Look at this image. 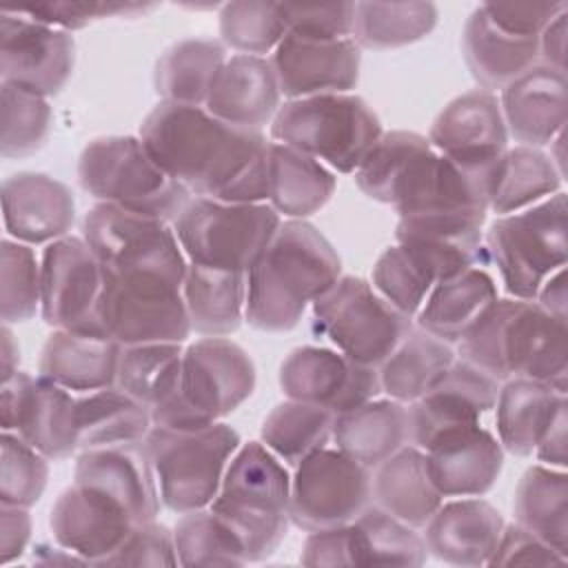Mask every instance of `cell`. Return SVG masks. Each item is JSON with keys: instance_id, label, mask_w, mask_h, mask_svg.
Wrapping results in <instances>:
<instances>
[{"instance_id": "1", "label": "cell", "mask_w": 568, "mask_h": 568, "mask_svg": "<svg viewBox=\"0 0 568 568\" xmlns=\"http://www.w3.org/2000/svg\"><path fill=\"white\" fill-rule=\"evenodd\" d=\"M151 158L191 195L220 202H268V140L204 106L160 102L140 124Z\"/></svg>"}, {"instance_id": "2", "label": "cell", "mask_w": 568, "mask_h": 568, "mask_svg": "<svg viewBox=\"0 0 568 568\" xmlns=\"http://www.w3.org/2000/svg\"><path fill=\"white\" fill-rule=\"evenodd\" d=\"M339 277L342 260L333 244L311 222L286 220L246 273L244 322L264 333H286Z\"/></svg>"}, {"instance_id": "3", "label": "cell", "mask_w": 568, "mask_h": 568, "mask_svg": "<svg viewBox=\"0 0 568 568\" xmlns=\"http://www.w3.org/2000/svg\"><path fill=\"white\" fill-rule=\"evenodd\" d=\"M457 344L462 359L497 382L526 377L566 393V320L550 315L535 300L497 297Z\"/></svg>"}, {"instance_id": "4", "label": "cell", "mask_w": 568, "mask_h": 568, "mask_svg": "<svg viewBox=\"0 0 568 568\" xmlns=\"http://www.w3.org/2000/svg\"><path fill=\"white\" fill-rule=\"evenodd\" d=\"M291 475L262 442L240 444L233 453L211 510L242 539L246 559L262 561L288 530Z\"/></svg>"}, {"instance_id": "5", "label": "cell", "mask_w": 568, "mask_h": 568, "mask_svg": "<svg viewBox=\"0 0 568 568\" xmlns=\"http://www.w3.org/2000/svg\"><path fill=\"white\" fill-rule=\"evenodd\" d=\"M251 355L229 337H202L184 348L180 388L151 410L153 426L195 430L240 408L255 390Z\"/></svg>"}, {"instance_id": "6", "label": "cell", "mask_w": 568, "mask_h": 568, "mask_svg": "<svg viewBox=\"0 0 568 568\" xmlns=\"http://www.w3.org/2000/svg\"><path fill=\"white\" fill-rule=\"evenodd\" d=\"M80 186L98 202L173 224L193 197L135 135L91 140L78 160Z\"/></svg>"}, {"instance_id": "7", "label": "cell", "mask_w": 568, "mask_h": 568, "mask_svg": "<svg viewBox=\"0 0 568 568\" xmlns=\"http://www.w3.org/2000/svg\"><path fill=\"white\" fill-rule=\"evenodd\" d=\"M377 113L355 93L286 100L271 122V138L337 173H355L382 135Z\"/></svg>"}, {"instance_id": "8", "label": "cell", "mask_w": 568, "mask_h": 568, "mask_svg": "<svg viewBox=\"0 0 568 568\" xmlns=\"http://www.w3.org/2000/svg\"><path fill=\"white\" fill-rule=\"evenodd\" d=\"M568 204L559 191L524 211L497 215L484 246L510 297L535 300L541 284L568 260Z\"/></svg>"}, {"instance_id": "9", "label": "cell", "mask_w": 568, "mask_h": 568, "mask_svg": "<svg viewBox=\"0 0 568 568\" xmlns=\"http://www.w3.org/2000/svg\"><path fill=\"white\" fill-rule=\"evenodd\" d=\"M240 444V433L224 422L195 430L151 426L144 448L162 506L178 515L209 508Z\"/></svg>"}, {"instance_id": "10", "label": "cell", "mask_w": 568, "mask_h": 568, "mask_svg": "<svg viewBox=\"0 0 568 568\" xmlns=\"http://www.w3.org/2000/svg\"><path fill=\"white\" fill-rule=\"evenodd\" d=\"M182 284L184 277L171 273L104 268L98 304L100 331L122 346L182 344L191 335Z\"/></svg>"}, {"instance_id": "11", "label": "cell", "mask_w": 568, "mask_h": 568, "mask_svg": "<svg viewBox=\"0 0 568 568\" xmlns=\"http://www.w3.org/2000/svg\"><path fill=\"white\" fill-rule=\"evenodd\" d=\"M280 224L282 217L268 202H220L193 195L171 226L189 262L248 273Z\"/></svg>"}, {"instance_id": "12", "label": "cell", "mask_w": 568, "mask_h": 568, "mask_svg": "<svg viewBox=\"0 0 568 568\" xmlns=\"http://www.w3.org/2000/svg\"><path fill=\"white\" fill-rule=\"evenodd\" d=\"M322 335L348 359L379 368L413 328V317L386 302L371 282L342 275L313 302Z\"/></svg>"}, {"instance_id": "13", "label": "cell", "mask_w": 568, "mask_h": 568, "mask_svg": "<svg viewBox=\"0 0 568 568\" xmlns=\"http://www.w3.org/2000/svg\"><path fill=\"white\" fill-rule=\"evenodd\" d=\"M373 504L371 468L339 448H320L304 457L291 477L288 517L306 530L355 521Z\"/></svg>"}, {"instance_id": "14", "label": "cell", "mask_w": 568, "mask_h": 568, "mask_svg": "<svg viewBox=\"0 0 568 568\" xmlns=\"http://www.w3.org/2000/svg\"><path fill=\"white\" fill-rule=\"evenodd\" d=\"M82 240L109 271L166 268L186 273L189 266L173 226L104 202L84 215Z\"/></svg>"}, {"instance_id": "15", "label": "cell", "mask_w": 568, "mask_h": 568, "mask_svg": "<svg viewBox=\"0 0 568 568\" xmlns=\"http://www.w3.org/2000/svg\"><path fill=\"white\" fill-rule=\"evenodd\" d=\"M102 284V262L82 237L64 235L47 244L40 260L42 320L53 328L100 331Z\"/></svg>"}, {"instance_id": "16", "label": "cell", "mask_w": 568, "mask_h": 568, "mask_svg": "<svg viewBox=\"0 0 568 568\" xmlns=\"http://www.w3.org/2000/svg\"><path fill=\"white\" fill-rule=\"evenodd\" d=\"M75 64L71 31L31 20L22 11L0 13V82L42 98L58 95Z\"/></svg>"}, {"instance_id": "17", "label": "cell", "mask_w": 568, "mask_h": 568, "mask_svg": "<svg viewBox=\"0 0 568 568\" xmlns=\"http://www.w3.org/2000/svg\"><path fill=\"white\" fill-rule=\"evenodd\" d=\"M280 388L288 399L317 404L335 415L382 393L375 366L357 364L326 346L293 348L280 366Z\"/></svg>"}, {"instance_id": "18", "label": "cell", "mask_w": 568, "mask_h": 568, "mask_svg": "<svg viewBox=\"0 0 568 568\" xmlns=\"http://www.w3.org/2000/svg\"><path fill=\"white\" fill-rule=\"evenodd\" d=\"M426 138L444 158L484 173H499L510 149L499 100L484 89L450 100L433 120Z\"/></svg>"}, {"instance_id": "19", "label": "cell", "mask_w": 568, "mask_h": 568, "mask_svg": "<svg viewBox=\"0 0 568 568\" xmlns=\"http://www.w3.org/2000/svg\"><path fill=\"white\" fill-rule=\"evenodd\" d=\"M481 213H417L397 222V244L439 284L468 268L479 266L484 246Z\"/></svg>"}, {"instance_id": "20", "label": "cell", "mask_w": 568, "mask_h": 568, "mask_svg": "<svg viewBox=\"0 0 568 568\" xmlns=\"http://www.w3.org/2000/svg\"><path fill=\"white\" fill-rule=\"evenodd\" d=\"M499 384L466 359H455L426 395L406 406L408 444L426 450L439 435L479 424L495 408Z\"/></svg>"}, {"instance_id": "21", "label": "cell", "mask_w": 568, "mask_h": 568, "mask_svg": "<svg viewBox=\"0 0 568 568\" xmlns=\"http://www.w3.org/2000/svg\"><path fill=\"white\" fill-rule=\"evenodd\" d=\"M135 526L115 497L78 481L55 499L49 517L55 544L95 566H102Z\"/></svg>"}, {"instance_id": "22", "label": "cell", "mask_w": 568, "mask_h": 568, "mask_svg": "<svg viewBox=\"0 0 568 568\" xmlns=\"http://www.w3.org/2000/svg\"><path fill=\"white\" fill-rule=\"evenodd\" d=\"M271 64L280 91L288 100L351 93L359 80L362 49L353 38L313 40L286 33L275 47Z\"/></svg>"}, {"instance_id": "23", "label": "cell", "mask_w": 568, "mask_h": 568, "mask_svg": "<svg viewBox=\"0 0 568 568\" xmlns=\"http://www.w3.org/2000/svg\"><path fill=\"white\" fill-rule=\"evenodd\" d=\"M2 220L7 233L24 244H51L69 235L75 220L71 189L36 171H20L2 182Z\"/></svg>"}, {"instance_id": "24", "label": "cell", "mask_w": 568, "mask_h": 568, "mask_svg": "<svg viewBox=\"0 0 568 568\" xmlns=\"http://www.w3.org/2000/svg\"><path fill=\"white\" fill-rule=\"evenodd\" d=\"M73 481L100 488L115 497L135 524L158 519L162 499L144 439L80 450Z\"/></svg>"}, {"instance_id": "25", "label": "cell", "mask_w": 568, "mask_h": 568, "mask_svg": "<svg viewBox=\"0 0 568 568\" xmlns=\"http://www.w3.org/2000/svg\"><path fill=\"white\" fill-rule=\"evenodd\" d=\"M424 453L444 497H481L497 484L504 468V448L481 424L448 430Z\"/></svg>"}, {"instance_id": "26", "label": "cell", "mask_w": 568, "mask_h": 568, "mask_svg": "<svg viewBox=\"0 0 568 568\" xmlns=\"http://www.w3.org/2000/svg\"><path fill=\"white\" fill-rule=\"evenodd\" d=\"M282 106V91L268 58L235 53L220 69L204 109L224 124L262 131Z\"/></svg>"}, {"instance_id": "27", "label": "cell", "mask_w": 568, "mask_h": 568, "mask_svg": "<svg viewBox=\"0 0 568 568\" xmlns=\"http://www.w3.org/2000/svg\"><path fill=\"white\" fill-rule=\"evenodd\" d=\"M506 521L481 497L442 501L424 526L426 552L453 566H488Z\"/></svg>"}, {"instance_id": "28", "label": "cell", "mask_w": 568, "mask_h": 568, "mask_svg": "<svg viewBox=\"0 0 568 568\" xmlns=\"http://www.w3.org/2000/svg\"><path fill=\"white\" fill-rule=\"evenodd\" d=\"M499 93L508 138L521 146L541 149L566 129V71L539 62Z\"/></svg>"}, {"instance_id": "29", "label": "cell", "mask_w": 568, "mask_h": 568, "mask_svg": "<svg viewBox=\"0 0 568 568\" xmlns=\"http://www.w3.org/2000/svg\"><path fill=\"white\" fill-rule=\"evenodd\" d=\"M122 344L100 331L53 328L40 353V377L78 393L115 384Z\"/></svg>"}, {"instance_id": "30", "label": "cell", "mask_w": 568, "mask_h": 568, "mask_svg": "<svg viewBox=\"0 0 568 568\" xmlns=\"http://www.w3.org/2000/svg\"><path fill=\"white\" fill-rule=\"evenodd\" d=\"M462 53L479 89L495 93L539 64V38L499 29L479 4L464 24Z\"/></svg>"}, {"instance_id": "31", "label": "cell", "mask_w": 568, "mask_h": 568, "mask_svg": "<svg viewBox=\"0 0 568 568\" xmlns=\"http://www.w3.org/2000/svg\"><path fill=\"white\" fill-rule=\"evenodd\" d=\"M373 501L408 526L424 528L444 501L430 477L426 453L406 444L375 466Z\"/></svg>"}, {"instance_id": "32", "label": "cell", "mask_w": 568, "mask_h": 568, "mask_svg": "<svg viewBox=\"0 0 568 568\" xmlns=\"http://www.w3.org/2000/svg\"><path fill=\"white\" fill-rule=\"evenodd\" d=\"M182 297L191 333L226 337L244 322L246 273L189 262Z\"/></svg>"}, {"instance_id": "33", "label": "cell", "mask_w": 568, "mask_h": 568, "mask_svg": "<svg viewBox=\"0 0 568 568\" xmlns=\"http://www.w3.org/2000/svg\"><path fill=\"white\" fill-rule=\"evenodd\" d=\"M268 204L288 220H306L333 197L335 173L320 160L280 142H268Z\"/></svg>"}, {"instance_id": "34", "label": "cell", "mask_w": 568, "mask_h": 568, "mask_svg": "<svg viewBox=\"0 0 568 568\" xmlns=\"http://www.w3.org/2000/svg\"><path fill=\"white\" fill-rule=\"evenodd\" d=\"M335 448L364 464L379 466L408 444V413L402 402L390 397L371 399L333 419Z\"/></svg>"}, {"instance_id": "35", "label": "cell", "mask_w": 568, "mask_h": 568, "mask_svg": "<svg viewBox=\"0 0 568 568\" xmlns=\"http://www.w3.org/2000/svg\"><path fill=\"white\" fill-rule=\"evenodd\" d=\"M495 280L479 266L435 284L417 311V328L446 344L459 342L497 300Z\"/></svg>"}, {"instance_id": "36", "label": "cell", "mask_w": 568, "mask_h": 568, "mask_svg": "<svg viewBox=\"0 0 568 568\" xmlns=\"http://www.w3.org/2000/svg\"><path fill=\"white\" fill-rule=\"evenodd\" d=\"M561 402H566V393L544 382L526 377L501 382L495 402V426L504 453L515 457L532 455Z\"/></svg>"}, {"instance_id": "37", "label": "cell", "mask_w": 568, "mask_h": 568, "mask_svg": "<svg viewBox=\"0 0 568 568\" xmlns=\"http://www.w3.org/2000/svg\"><path fill=\"white\" fill-rule=\"evenodd\" d=\"M226 62V47L213 38H186L171 44L155 62L153 84L160 102L204 106Z\"/></svg>"}, {"instance_id": "38", "label": "cell", "mask_w": 568, "mask_h": 568, "mask_svg": "<svg viewBox=\"0 0 568 568\" xmlns=\"http://www.w3.org/2000/svg\"><path fill=\"white\" fill-rule=\"evenodd\" d=\"M455 359L450 344L413 326L377 368L382 393L395 402L413 404L448 373Z\"/></svg>"}, {"instance_id": "39", "label": "cell", "mask_w": 568, "mask_h": 568, "mask_svg": "<svg viewBox=\"0 0 568 568\" xmlns=\"http://www.w3.org/2000/svg\"><path fill=\"white\" fill-rule=\"evenodd\" d=\"M13 433L40 450L49 462L71 457L80 450L78 397L38 375Z\"/></svg>"}, {"instance_id": "40", "label": "cell", "mask_w": 568, "mask_h": 568, "mask_svg": "<svg viewBox=\"0 0 568 568\" xmlns=\"http://www.w3.org/2000/svg\"><path fill=\"white\" fill-rule=\"evenodd\" d=\"M151 426V410L115 384L78 397L80 450L142 442Z\"/></svg>"}, {"instance_id": "41", "label": "cell", "mask_w": 568, "mask_h": 568, "mask_svg": "<svg viewBox=\"0 0 568 568\" xmlns=\"http://www.w3.org/2000/svg\"><path fill=\"white\" fill-rule=\"evenodd\" d=\"M515 524L555 550H568V475L564 468L530 466L515 488Z\"/></svg>"}, {"instance_id": "42", "label": "cell", "mask_w": 568, "mask_h": 568, "mask_svg": "<svg viewBox=\"0 0 568 568\" xmlns=\"http://www.w3.org/2000/svg\"><path fill=\"white\" fill-rule=\"evenodd\" d=\"M435 24L433 2H355L353 40L359 49H399L424 40Z\"/></svg>"}, {"instance_id": "43", "label": "cell", "mask_w": 568, "mask_h": 568, "mask_svg": "<svg viewBox=\"0 0 568 568\" xmlns=\"http://www.w3.org/2000/svg\"><path fill=\"white\" fill-rule=\"evenodd\" d=\"M182 357L184 348L178 342L122 346L115 386L153 410L178 393Z\"/></svg>"}, {"instance_id": "44", "label": "cell", "mask_w": 568, "mask_h": 568, "mask_svg": "<svg viewBox=\"0 0 568 568\" xmlns=\"http://www.w3.org/2000/svg\"><path fill=\"white\" fill-rule=\"evenodd\" d=\"M333 419L335 413L324 406L286 397L262 422L260 439L284 464L297 466L333 439Z\"/></svg>"}, {"instance_id": "45", "label": "cell", "mask_w": 568, "mask_h": 568, "mask_svg": "<svg viewBox=\"0 0 568 568\" xmlns=\"http://www.w3.org/2000/svg\"><path fill=\"white\" fill-rule=\"evenodd\" d=\"M564 186V178L541 149L513 146L506 151L488 211L497 215L524 211L555 193Z\"/></svg>"}, {"instance_id": "46", "label": "cell", "mask_w": 568, "mask_h": 568, "mask_svg": "<svg viewBox=\"0 0 568 568\" xmlns=\"http://www.w3.org/2000/svg\"><path fill=\"white\" fill-rule=\"evenodd\" d=\"M353 524L357 566H422L428 557L417 528L371 504Z\"/></svg>"}, {"instance_id": "47", "label": "cell", "mask_w": 568, "mask_h": 568, "mask_svg": "<svg viewBox=\"0 0 568 568\" xmlns=\"http://www.w3.org/2000/svg\"><path fill=\"white\" fill-rule=\"evenodd\" d=\"M180 566H244L248 564L242 539L211 508L180 515L173 526Z\"/></svg>"}, {"instance_id": "48", "label": "cell", "mask_w": 568, "mask_h": 568, "mask_svg": "<svg viewBox=\"0 0 568 568\" xmlns=\"http://www.w3.org/2000/svg\"><path fill=\"white\" fill-rule=\"evenodd\" d=\"M0 153L27 158L42 149L51 131L49 98L13 84H0Z\"/></svg>"}, {"instance_id": "49", "label": "cell", "mask_w": 568, "mask_h": 568, "mask_svg": "<svg viewBox=\"0 0 568 568\" xmlns=\"http://www.w3.org/2000/svg\"><path fill=\"white\" fill-rule=\"evenodd\" d=\"M222 44L244 55H262L275 51L286 36L280 2L235 0L220 7Z\"/></svg>"}, {"instance_id": "50", "label": "cell", "mask_w": 568, "mask_h": 568, "mask_svg": "<svg viewBox=\"0 0 568 568\" xmlns=\"http://www.w3.org/2000/svg\"><path fill=\"white\" fill-rule=\"evenodd\" d=\"M40 311V262L29 244L0 242V315L2 324H22Z\"/></svg>"}, {"instance_id": "51", "label": "cell", "mask_w": 568, "mask_h": 568, "mask_svg": "<svg viewBox=\"0 0 568 568\" xmlns=\"http://www.w3.org/2000/svg\"><path fill=\"white\" fill-rule=\"evenodd\" d=\"M0 448V504L31 508L47 488L49 459L13 430H2Z\"/></svg>"}, {"instance_id": "52", "label": "cell", "mask_w": 568, "mask_h": 568, "mask_svg": "<svg viewBox=\"0 0 568 568\" xmlns=\"http://www.w3.org/2000/svg\"><path fill=\"white\" fill-rule=\"evenodd\" d=\"M433 286V280L399 244L384 248L373 266V288L408 317L417 315Z\"/></svg>"}, {"instance_id": "53", "label": "cell", "mask_w": 568, "mask_h": 568, "mask_svg": "<svg viewBox=\"0 0 568 568\" xmlns=\"http://www.w3.org/2000/svg\"><path fill=\"white\" fill-rule=\"evenodd\" d=\"M286 33L313 40L353 38L355 2L335 4H280Z\"/></svg>"}, {"instance_id": "54", "label": "cell", "mask_w": 568, "mask_h": 568, "mask_svg": "<svg viewBox=\"0 0 568 568\" xmlns=\"http://www.w3.org/2000/svg\"><path fill=\"white\" fill-rule=\"evenodd\" d=\"M153 9V4H140V2H42L36 7L22 9L24 16L31 20H38L49 27H58L64 31H75L87 27L93 20L100 18H118V16H135Z\"/></svg>"}, {"instance_id": "55", "label": "cell", "mask_w": 568, "mask_h": 568, "mask_svg": "<svg viewBox=\"0 0 568 568\" xmlns=\"http://www.w3.org/2000/svg\"><path fill=\"white\" fill-rule=\"evenodd\" d=\"M173 530L153 521L138 524L102 566H178Z\"/></svg>"}, {"instance_id": "56", "label": "cell", "mask_w": 568, "mask_h": 568, "mask_svg": "<svg viewBox=\"0 0 568 568\" xmlns=\"http://www.w3.org/2000/svg\"><path fill=\"white\" fill-rule=\"evenodd\" d=\"M566 555L519 524H506L488 566H557Z\"/></svg>"}, {"instance_id": "57", "label": "cell", "mask_w": 568, "mask_h": 568, "mask_svg": "<svg viewBox=\"0 0 568 568\" xmlns=\"http://www.w3.org/2000/svg\"><path fill=\"white\" fill-rule=\"evenodd\" d=\"M481 7L499 29L526 38H539L568 9L566 2H486Z\"/></svg>"}, {"instance_id": "58", "label": "cell", "mask_w": 568, "mask_h": 568, "mask_svg": "<svg viewBox=\"0 0 568 568\" xmlns=\"http://www.w3.org/2000/svg\"><path fill=\"white\" fill-rule=\"evenodd\" d=\"M353 524L313 530L304 546L300 561L304 566H357Z\"/></svg>"}, {"instance_id": "59", "label": "cell", "mask_w": 568, "mask_h": 568, "mask_svg": "<svg viewBox=\"0 0 568 568\" xmlns=\"http://www.w3.org/2000/svg\"><path fill=\"white\" fill-rule=\"evenodd\" d=\"M31 539V515L24 506H0V564L7 566L24 555Z\"/></svg>"}, {"instance_id": "60", "label": "cell", "mask_w": 568, "mask_h": 568, "mask_svg": "<svg viewBox=\"0 0 568 568\" xmlns=\"http://www.w3.org/2000/svg\"><path fill=\"white\" fill-rule=\"evenodd\" d=\"M36 377L24 371H16L0 384V424L2 430H16L27 399L33 390Z\"/></svg>"}, {"instance_id": "61", "label": "cell", "mask_w": 568, "mask_h": 568, "mask_svg": "<svg viewBox=\"0 0 568 568\" xmlns=\"http://www.w3.org/2000/svg\"><path fill=\"white\" fill-rule=\"evenodd\" d=\"M566 426H568L566 402H561L535 446V455H537L539 464L550 466V468H566V462H568Z\"/></svg>"}, {"instance_id": "62", "label": "cell", "mask_w": 568, "mask_h": 568, "mask_svg": "<svg viewBox=\"0 0 568 568\" xmlns=\"http://www.w3.org/2000/svg\"><path fill=\"white\" fill-rule=\"evenodd\" d=\"M566 18L568 9L561 11L539 36V62L557 71H566Z\"/></svg>"}, {"instance_id": "63", "label": "cell", "mask_w": 568, "mask_h": 568, "mask_svg": "<svg viewBox=\"0 0 568 568\" xmlns=\"http://www.w3.org/2000/svg\"><path fill=\"white\" fill-rule=\"evenodd\" d=\"M535 302L548 311L550 315L566 320V304H568V291H566V266L555 271L537 291Z\"/></svg>"}, {"instance_id": "64", "label": "cell", "mask_w": 568, "mask_h": 568, "mask_svg": "<svg viewBox=\"0 0 568 568\" xmlns=\"http://www.w3.org/2000/svg\"><path fill=\"white\" fill-rule=\"evenodd\" d=\"M0 377L7 379L9 375H13L18 371V362H20V348L18 342L11 333L9 324H2V346H0Z\"/></svg>"}]
</instances>
